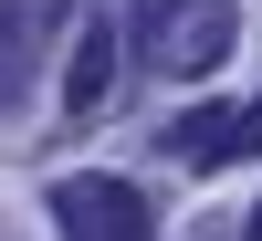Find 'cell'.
<instances>
[{
  "label": "cell",
  "instance_id": "cell-1",
  "mask_svg": "<svg viewBox=\"0 0 262 241\" xmlns=\"http://www.w3.org/2000/svg\"><path fill=\"white\" fill-rule=\"evenodd\" d=\"M231 42H242V0H147L137 21V53L158 74H210Z\"/></svg>",
  "mask_w": 262,
  "mask_h": 241
},
{
  "label": "cell",
  "instance_id": "cell-3",
  "mask_svg": "<svg viewBox=\"0 0 262 241\" xmlns=\"http://www.w3.org/2000/svg\"><path fill=\"white\" fill-rule=\"evenodd\" d=\"M168 158H189V168H231V158H242V105H189V116L168 126Z\"/></svg>",
  "mask_w": 262,
  "mask_h": 241
},
{
  "label": "cell",
  "instance_id": "cell-6",
  "mask_svg": "<svg viewBox=\"0 0 262 241\" xmlns=\"http://www.w3.org/2000/svg\"><path fill=\"white\" fill-rule=\"evenodd\" d=\"M242 241H262V210H252V231H242Z\"/></svg>",
  "mask_w": 262,
  "mask_h": 241
},
{
  "label": "cell",
  "instance_id": "cell-4",
  "mask_svg": "<svg viewBox=\"0 0 262 241\" xmlns=\"http://www.w3.org/2000/svg\"><path fill=\"white\" fill-rule=\"evenodd\" d=\"M105 84H116V32H84V42H74V63H63V105H74V116H95Z\"/></svg>",
  "mask_w": 262,
  "mask_h": 241
},
{
  "label": "cell",
  "instance_id": "cell-5",
  "mask_svg": "<svg viewBox=\"0 0 262 241\" xmlns=\"http://www.w3.org/2000/svg\"><path fill=\"white\" fill-rule=\"evenodd\" d=\"M32 42H42V21L21 11V0H11V11H0V116L21 105V84H32V63H42Z\"/></svg>",
  "mask_w": 262,
  "mask_h": 241
},
{
  "label": "cell",
  "instance_id": "cell-2",
  "mask_svg": "<svg viewBox=\"0 0 262 241\" xmlns=\"http://www.w3.org/2000/svg\"><path fill=\"white\" fill-rule=\"evenodd\" d=\"M53 221H63V241H158V210H147L126 179H63L53 189Z\"/></svg>",
  "mask_w": 262,
  "mask_h": 241
}]
</instances>
